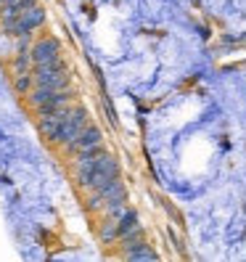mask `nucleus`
I'll list each match as a JSON object with an SVG mask.
<instances>
[{
	"label": "nucleus",
	"instance_id": "obj_6",
	"mask_svg": "<svg viewBox=\"0 0 246 262\" xmlns=\"http://www.w3.org/2000/svg\"><path fill=\"white\" fill-rule=\"evenodd\" d=\"M74 103H77V90L69 85V88L56 90L53 98H51L48 103L37 106L35 114H37V117H48V114H56V112H61V109H69V106H74Z\"/></svg>",
	"mask_w": 246,
	"mask_h": 262
},
{
	"label": "nucleus",
	"instance_id": "obj_11",
	"mask_svg": "<svg viewBox=\"0 0 246 262\" xmlns=\"http://www.w3.org/2000/svg\"><path fill=\"white\" fill-rule=\"evenodd\" d=\"M35 88V77L32 72H24V74H13V90H16L19 96H27L29 90Z\"/></svg>",
	"mask_w": 246,
	"mask_h": 262
},
{
	"label": "nucleus",
	"instance_id": "obj_3",
	"mask_svg": "<svg viewBox=\"0 0 246 262\" xmlns=\"http://www.w3.org/2000/svg\"><path fill=\"white\" fill-rule=\"evenodd\" d=\"M3 32L11 37H32L40 27H45V8L37 3L35 8H29L24 16L13 19V21H0Z\"/></svg>",
	"mask_w": 246,
	"mask_h": 262
},
{
	"label": "nucleus",
	"instance_id": "obj_8",
	"mask_svg": "<svg viewBox=\"0 0 246 262\" xmlns=\"http://www.w3.org/2000/svg\"><path fill=\"white\" fill-rule=\"evenodd\" d=\"M98 238H101V244H106V246H111V244H117L119 238H122V233H119V225H117V217H106L101 220V225H98Z\"/></svg>",
	"mask_w": 246,
	"mask_h": 262
},
{
	"label": "nucleus",
	"instance_id": "obj_2",
	"mask_svg": "<svg viewBox=\"0 0 246 262\" xmlns=\"http://www.w3.org/2000/svg\"><path fill=\"white\" fill-rule=\"evenodd\" d=\"M32 77H35V85L40 88H69L72 85V69L64 58L51 61V64H35L32 67Z\"/></svg>",
	"mask_w": 246,
	"mask_h": 262
},
{
	"label": "nucleus",
	"instance_id": "obj_5",
	"mask_svg": "<svg viewBox=\"0 0 246 262\" xmlns=\"http://www.w3.org/2000/svg\"><path fill=\"white\" fill-rule=\"evenodd\" d=\"M93 146H103V130L96 125V122H90V125H85L80 130V135H77L72 143H66L64 148H66V154L74 157L77 151H85V148H93Z\"/></svg>",
	"mask_w": 246,
	"mask_h": 262
},
{
	"label": "nucleus",
	"instance_id": "obj_7",
	"mask_svg": "<svg viewBox=\"0 0 246 262\" xmlns=\"http://www.w3.org/2000/svg\"><path fill=\"white\" fill-rule=\"evenodd\" d=\"M37 3H40V0H13V3H6L3 6V13H0V21L19 19V16H24L29 8H35Z\"/></svg>",
	"mask_w": 246,
	"mask_h": 262
},
{
	"label": "nucleus",
	"instance_id": "obj_1",
	"mask_svg": "<svg viewBox=\"0 0 246 262\" xmlns=\"http://www.w3.org/2000/svg\"><path fill=\"white\" fill-rule=\"evenodd\" d=\"M90 122H93L90 119V112L82 103H74V106H69V109H61L56 114L40 117L37 127H40V133L45 135V141H48L51 146L64 148L66 143H72L74 138L80 135V130L85 125H90Z\"/></svg>",
	"mask_w": 246,
	"mask_h": 262
},
{
	"label": "nucleus",
	"instance_id": "obj_9",
	"mask_svg": "<svg viewBox=\"0 0 246 262\" xmlns=\"http://www.w3.org/2000/svg\"><path fill=\"white\" fill-rule=\"evenodd\" d=\"M117 225H119V233H122V236H130V233H135V230L143 228V225H141V217H138V212H135L132 207H127L125 212L119 214Z\"/></svg>",
	"mask_w": 246,
	"mask_h": 262
},
{
	"label": "nucleus",
	"instance_id": "obj_13",
	"mask_svg": "<svg viewBox=\"0 0 246 262\" xmlns=\"http://www.w3.org/2000/svg\"><path fill=\"white\" fill-rule=\"evenodd\" d=\"M0 13H3V3H0Z\"/></svg>",
	"mask_w": 246,
	"mask_h": 262
},
{
	"label": "nucleus",
	"instance_id": "obj_10",
	"mask_svg": "<svg viewBox=\"0 0 246 262\" xmlns=\"http://www.w3.org/2000/svg\"><path fill=\"white\" fill-rule=\"evenodd\" d=\"M32 67H35V61H32L29 48H16V56H13V61H11V72L24 74V72H32Z\"/></svg>",
	"mask_w": 246,
	"mask_h": 262
},
{
	"label": "nucleus",
	"instance_id": "obj_12",
	"mask_svg": "<svg viewBox=\"0 0 246 262\" xmlns=\"http://www.w3.org/2000/svg\"><path fill=\"white\" fill-rule=\"evenodd\" d=\"M127 259H132V262H148V259H159V252L153 249L151 244H143L141 249H135L132 254H127Z\"/></svg>",
	"mask_w": 246,
	"mask_h": 262
},
{
	"label": "nucleus",
	"instance_id": "obj_4",
	"mask_svg": "<svg viewBox=\"0 0 246 262\" xmlns=\"http://www.w3.org/2000/svg\"><path fill=\"white\" fill-rule=\"evenodd\" d=\"M29 53H32L35 64H51V61L64 58V45H61V40L53 37V35H42L32 42Z\"/></svg>",
	"mask_w": 246,
	"mask_h": 262
}]
</instances>
